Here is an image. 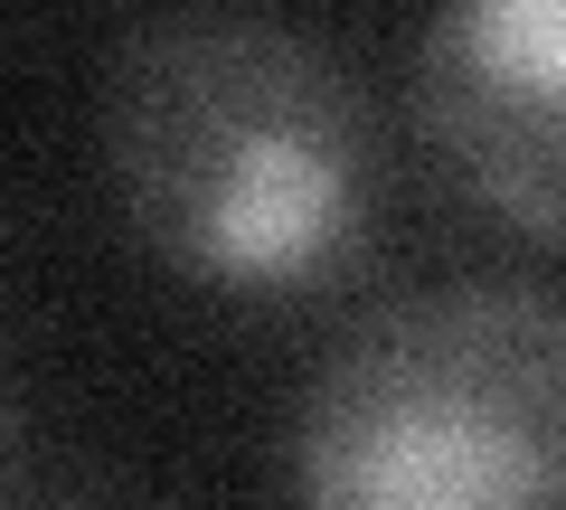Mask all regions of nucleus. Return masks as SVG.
<instances>
[{
  "mask_svg": "<svg viewBox=\"0 0 566 510\" xmlns=\"http://www.w3.org/2000/svg\"><path fill=\"white\" fill-rule=\"evenodd\" d=\"M104 152L133 237L208 293H312L359 256V85L264 10H170L114 66Z\"/></svg>",
  "mask_w": 566,
  "mask_h": 510,
  "instance_id": "1",
  "label": "nucleus"
},
{
  "mask_svg": "<svg viewBox=\"0 0 566 510\" xmlns=\"http://www.w3.org/2000/svg\"><path fill=\"white\" fill-rule=\"evenodd\" d=\"M303 510H566V303L406 293L303 407Z\"/></svg>",
  "mask_w": 566,
  "mask_h": 510,
  "instance_id": "2",
  "label": "nucleus"
},
{
  "mask_svg": "<svg viewBox=\"0 0 566 510\" xmlns=\"http://www.w3.org/2000/svg\"><path fill=\"white\" fill-rule=\"evenodd\" d=\"M416 114L501 227L566 246V0H444Z\"/></svg>",
  "mask_w": 566,
  "mask_h": 510,
  "instance_id": "3",
  "label": "nucleus"
}]
</instances>
